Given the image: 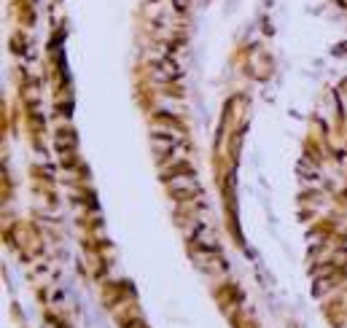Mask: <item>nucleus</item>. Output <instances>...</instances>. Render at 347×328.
Returning <instances> with one entry per match:
<instances>
[{
  "label": "nucleus",
  "mask_w": 347,
  "mask_h": 328,
  "mask_svg": "<svg viewBox=\"0 0 347 328\" xmlns=\"http://www.w3.org/2000/svg\"><path fill=\"white\" fill-rule=\"evenodd\" d=\"M167 180V188L173 194H178V197H189V194H197L199 191V180H197V175L191 170H183V172H175V175H170V178H164Z\"/></svg>",
  "instance_id": "nucleus-1"
},
{
  "label": "nucleus",
  "mask_w": 347,
  "mask_h": 328,
  "mask_svg": "<svg viewBox=\"0 0 347 328\" xmlns=\"http://www.w3.org/2000/svg\"><path fill=\"white\" fill-rule=\"evenodd\" d=\"M178 76H180V67L175 65L173 60H164L162 65H159V70H156L159 81H173V78H178Z\"/></svg>",
  "instance_id": "nucleus-2"
},
{
  "label": "nucleus",
  "mask_w": 347,
  "mask_h": 328,
  "mask_svg": "<svg viewBox=\"0 0 347 328\" xmlns=\"http://www.w3.org/2000/svg\"><path fill=\"white\" fill-rule=\"evenodd\" d=\"M76 146V135H57V148H73Z\"/></svg>",
  "instance_id": "nucleus-3"
}]
</instances>
